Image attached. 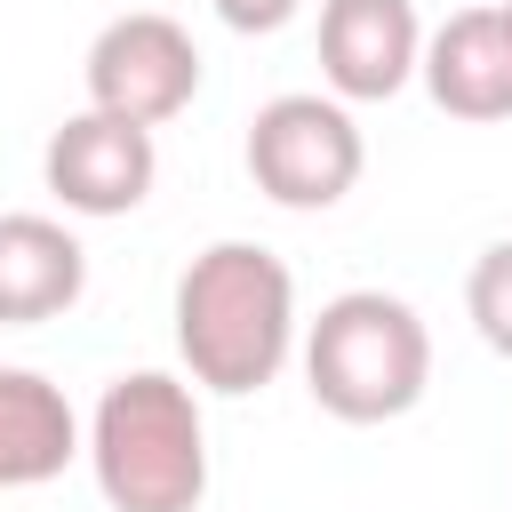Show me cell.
Wrapping results in <instances>:
<instances>
[{"mask_svg": "<svg viewBox=\"0 0 512 512\" xmlns=\"http://www.w3.org/2000/svg\"><path fill=\"white\" fill-rule=\"evenodd\" d=\"M304 384L336 424H392L432 384V336L408 296L344 288L304 328Z\"/></svg>", "mask_w": 512, "mask_h": 512, "instance_id": "3957f363", "label": "cell"}, {"mask_svg": "<svg viewBox=\"0 0 512 512\" xmlns=\"http://www.w3.org/2000/svg\"><path fill=\"white\" fill-rule=\"evenodd\" d=\"M40 176L72 216H128V208H144V192L160 176V152H152V128H136V120L72 112L48 136Z\"/></svg>", "mask_w": 512, "mask_h": 512, "instance_id": "8992f818", "label": "cell"}, {"mask_svg": "<svg viewBox=\"0 0 512 512\" xmlns=\"http://www.w3.org/2000/svg\"><path fill=\"white\" fill-rule=\"evenodd\" d=\"M176 352L200 392H264L296 352V272L264 240H208L176 272Z\"/></svg>", "mask_w": 512, "mask_h": 512, "instance_id": "6da1fadb", "label": "cell"}, {"mask_svg": "<svg viewBox=\"0 0 512 512\" xmlns=\"http://www.w3.org/2000/svg\"><path fill=\"white\" fill-rule=\"evenodd\" d=\"M360 160H368L360 120L336 96L296 88V96L256 104V120H248V176L272 208H296V216L336 208L360 184Z\"/></svg>", "mask_w": 512, "mask_h": 512, "instance_id": "277c9868", "label": "cell"}, {"mask_svg": "<svg viewBox=\"0 0 512 512\" xmlns=\"http://www.w3.org/2000/svg\"><path fill=\"white\" fill-rule=\"evenodd\" d=\"M80 72H88V112H112V120H136V128H160V120H176L200 96V48L160 8L112 16L88 40Z\"/></svg>", "mask_w": 512, "mask_h": 512, "instance_id": "5b68a950", "label": "cell"}, {"mask_svg": "<svg viewBox=\"0 0 512 512\" xmlns=\"http://www.w3.org/2000/svg\"><path fill=\"white\" fill-rule=\"evenodd\" d=\"M464 312L480 328V344L496 360H512V240H488L472 256V280H464Z\"/></svg>", "mask_w": 512, "mask_h": 512, "instance_id": "8fae6325", "label": "cell"}, {"mask_svg": "<svg viewBox=\"0 0 512 512\" xmlns=\"http://www.w3.org/2000/svg\"><path fill=\"white\" fill-rule=\"evenodd\" d=\"M424 88L448 120H512V48L496 8H456L424 40Z\"/></svg>", "mask_w": 512, "mask_h": 512, "instance_id": "9c48e42d", "label": "cell"}, {"mask_svg": "<svg viewBox=\"0 0 512 512\" xmlns=\"http://www.w3.org/2000/svg\"><path fill=\"white\" fill-rule=\"evenodd\" d=\"M88 288V248L56 216H0V328H40L64 320Z\"/></svg>", "mask_w": 512, "mask_h": 512, "instance_id": "ba28073f", "label": "cell"}, {"mask_svg": "<svg viewBox=\"0 0 512 512\" xmlns=\"http://www.w3.org/2000/svg\"><path fill=\"white\" fill-rule=\"evenodd\" d=\"M496 24H504V48H512V0H496Z\"/></svg>", "mask_w": 512, "mask_h": 512, "instance_id": "4fadbf2b", "label": "cell"}, {"mask_svg": "<svg viewBox=\"0 0 512 512\" xmlns=\"http://www.w3.org/2000/svg\"><path fill=\"white\" fill-rule=\"evenodd\" d=\"M88 472L112 512H200V496H208L200 392L168 368L112 376L88 416Z\"/></svg>", "mask_w": 512, "mask_h": 512, "instance_id": "7a4b0ae2", "label": "cell"}, {"mask_svg": "<svg viewBox=\"0 0 512 512\" xmlns=\"http://www.w3.org/2000/svg\"><path fill=\"white\" fill-rule=\"evenodd\" d=\"M296 8H304V0H216V16H224L232 32H248V40H256V32H280Z\"/></svg>", "mask_w": 512, "mask_h": 512, "instance_id": "7c38bea8", "label": "cell"}, {"mask_svg": "<svg viewBox=\"0 0 512 512\" xmlns=\"http://www.w3.org/2000/svg\"><path fill=\"white\" fill-rule=\"evenodd\" d=\"M72 456H88V440L64 384H48L40 368H0V496L56 480Z\"/></svg>", "mask_w": 512, "mask_h": 512, "instance_id": "30bf717a", "label": "cell"}, {"mask_svg": "<svg viewBox=\"0 0 512 512\" xmlns=\"http://www.w3.org/2000/svg\"><path fill=\"white\" fill-rule=\"evenodd\" d=\"M424 72L416 0H320V80L336 104H384Z\"/></svg>", "mask_w": 512, "mask_h": 512, "instance_id": "52a82bcc", "label": "cell"}]
</instances>
